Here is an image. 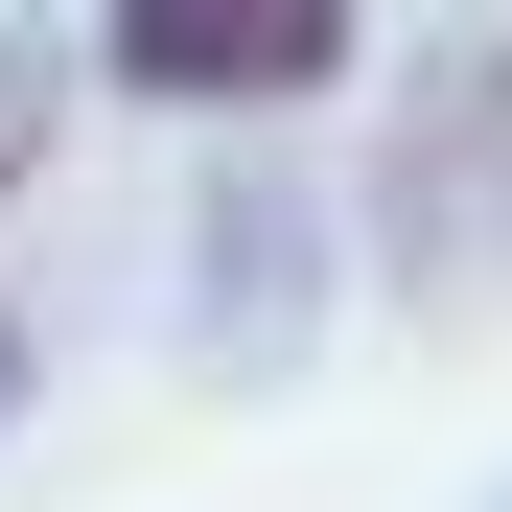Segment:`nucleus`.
<instances>
[{
    "mask_svg": "<svg viewBox=\"0 0 512 512\" xmlns=\"http://www.w3.org/2000/svg\"><path fill=\"white\" fill-rule=\"evenodd\" d=\"M117 94H187V117H256V94H326L350 70V0H94Z\"/></svg>",
    "mask_w": 512,
    "mask_h": 512,
    "instance_id": "f257e3e1",
    "label": "nucleus"
},
{
    "mask_svg": "<svg viewBox=\"0 0 512 512\" xmlns=\"http://www.w3.org/2000/svg\"><path fill=\"white\" fill-rule=\"evenodd\" d=\"M24 163H47V70L0 47V187H24Z\"/></svg>",
    "mask_w": 512,
    "mask_h": 512,
    "instance_id": "f03ea898",
    "label": "nucleus"
},
{
    "mask_svg": "<svg viewBox=\"0 0 512 512\" xmlns=\"http://www.w3.org/2000/svg\"><path fill=\"white\" fill-rule=\"evenodd\" d=\"M0 419H24V350H0Z\"/></svg>",
    "mask_w": 512,
    "mask_h": 512,
    "instance_id": "7ed1b4c3",
    "label": "nucleus"
}]
</instances>
